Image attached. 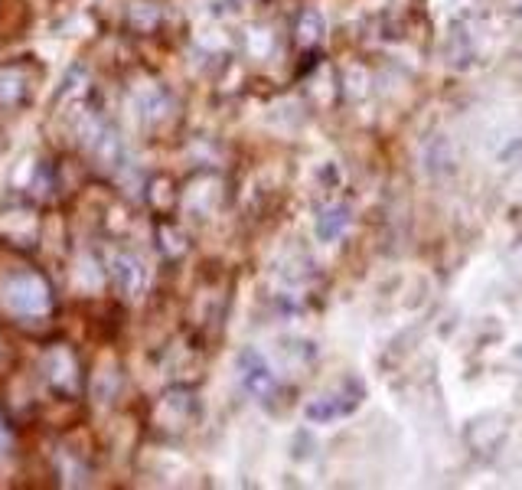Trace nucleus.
Wrapping results in <instances>:
<instances>
[{
	"mask_svg": "<svg viewBox=\"0 0 522 490\" xmlns=\"http://www.w3.org/2000/svg\"><path fill=\"white\" fill-rule=\"evenodd\" d=\"M362 402V386L356 380H346L340 390L327 392L320 399H313L307 406V419L311 422H336L346 419L350 412H356V406Z\"/></svg>",
	"mask_w": 522,
	"mask_h": 490,
	"instance_id": "nucleus-1",
	"label": "nucleus"
},
{
	"mask_svg": "<svg viewBox=\"0 0 522 490\" xmlns=\"http://www.w3.org/2000/svg\"><path fill=\"white\" fill-rule=\"evenodd\" d=\"M4 301H7V308L17 310V314H40V310H46V304H50L46 285H43L36 275H17V278H11V285L4 288Z\"/></svg>",
	"mask_w": 522,
	"mask_h": 490,
	"instance_id": "nucleus-2",
	"label": "nucleus"
},
{
	"mask_svg": "<svg viewBox=\"0 0 522 490\" xmlns=\"http://www.w3.org/2000/svg\"><path fill=\"white\" fill-rule=\"evenodd\" d=\"M239 370H241L245 390L255 392V396H268V392L274 390V376H272V370H268V363H265L261 353H255V350L241 353Z\"/></svg>",
	"mask_w": 522,
	"mask_h": 490,
	"instance_id": "nucleus-3",
	"label": "nucleus"
}]
</instances>
